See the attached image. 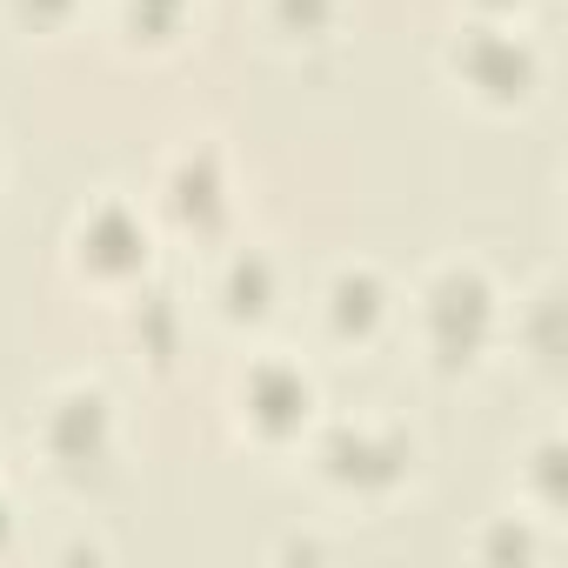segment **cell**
<instances>
[{
	"label": "cell",
	"mask_w": 568,
	"mask_h": 568,
	"mask_svg": "<svg viewBox=\"0 0 568 568\" xmlns=\"http://www.w3.org/2000/svg\"><path fill=\"white\" fill-rule=\"evenodd\" d=\"M134 342L148 348L154 368H168V355H174V308H168L161 295H148V302L134 308Z\"/></svg>",
	"instance_id": "10"
},
{
	"label": "cell",
	"mask_w": 568,
	"mask_h": 568,
	"mask_svg": "<svg viewBox=\"0 0 568 568\" xmlns=\"http://www.w3.org/2000/svg\"><path fill=\"white\" fill-rule=\"evenodd\" d=\"M481 8H495V14H501V8H515V0H481Z\"/></svg>",
	"instance_id": "16"
},
{
	"label": "cell",
	"mask_w": 568,
	"mask_h": 568,
	"mask_svg": "<svg viewBox=\"0 0 568 568\" xmlns=\"http://www.w3.org/2000/svg\"><path fill=\"white\" fill-rule=\"evenodd\" d=\"M74 261L94 281H134L148 267V227H141V214L121 207V201H101L81 221V234H74Z\"/></svg>",
	"instance_id": "6"
},
{
	"label": "cell",
	"mask_w": 568,
	"mask_h": 568,
	"mask_svg": "<svg viewBox=\"0 0 568 568\" xmlns=\"http://www.w3.org/2000/svg\"><path fill=\"white\" fill-rule=\"evenodd\" d=\"M335 21V0H274V28L295 41H322Z\"/></svg>",
	"instance_id": "12"
},
{
	"label": "cell",
	"mask_w": 568,
	"mask_h": 568,
	"mask_svg": "<svg viewBox=\"0 0 568 568\" xmlns=\"http://www.w3.org/2000/svg\"><path fill=\"white\" fill-rule=\"evenodd\" d=\"M241 415L261 442H288L315 422V382L288 362H261L247 382H241Z\"/></svg>",
	"instance_id": "4"
},
{
	"label": "cell",
	"mask_w": 568,
	"mask_h": 568,
	"mask_svg": "<svg viewBox=\"0 0 568 568\" xmlns=\"http://www.w3.org/2000/svg\"><path fill=\"white\" fill-rule=\"evenodd\" d=\"M74 8H81V0H14V14H21L28 28H61Z\"/></svg>",
	"instance_id": "13"
},
{
	"label": "cell",
	"mask_w": 568,
	"mask_h": 568,
	"mask_svg": "<svg viewBox=\"0 0 568 568\" xmlns=\"http://www.w3.org/2000/svg\"><path fill=\"white\" fill-rule=\"evenodd\" d=\"M14 541V515H8V501H0V548Z\"/></svg>",
	"instance_id": "15"
},
{
	"label": "cell",
	"mask_w": 568,
	"mask_h": 568,
	"mask_svg": "<svg viewBox=\"0 0 568 568\" xmlns=\"http://www.w3.org/2000/svg\"><path fill=\"white\" fill-rule=\"evenodd\" d=\"M48 455L68 475H94L114 455V408H108L101 388H74V395L54 402V415H48Z\"/></svg>",
	"instance_id": "5"
},
{
	"label": "cell",
	"mask_w": 568,
	"mask_h": 568,
	"mask_svg": "<svg viewBox=\"0 0 568 568\" xmlns=\"http://www.w3.org/2000/svg\"><path fill=\"white\" fill-rule=\"evenodd\" d=\"M422 322H428V348L442 368H475L481 348L495 342V288L475 267H442L428 281Z\"/></svg>",
	"instance_id": "1"
},
{
	"label": "cell",
	"mask_w": 568,
	"mask_h": 568,
	"mask_svg": "<svg viewBox=\"0 0 568 568\" xmlns=\"http://www.w3.org/2000/svg\"><path fill=\"white\" fill-rule=\"evenodd\" d=\"M382 322H388V288H382V281L368 267L335 274V288H328V328L342 342H368Z\"/></svg>",
	"instance_id": "8"
},
{
	"label": "cell",
	"mask_w": 568,
	"mask_h": 568,
	"mask_svg": "<svg viewBox=\"0 0 568 568\" xmlns=\"http://www.w3.org/2000/svg\"><path fill=\"white\" fill-rule=\"evenodd\" d=\"M187 0H128V34L134 41H174Z\"/></svg>",
	"instance_id": "11"
},
{
	"label": "cell",
	"mask_w": 568,
	"mask_h": 568,
	"mask_svg": "<svg viewBox=\"0 0 568 568\" xmlns=\"http://www.w3.org/2000/svg\"><path fill=\"white\" fill-rule=\"evenodd\" d=\"M221 302H227V322H261L274 308V267H267V254H234L227 261Z\"/></svg>",
	"instance_id": "9"
},
{
	"label": "cell",
	"mask_w": 568,
	"mask_h": 568,
	"mask_svg": "<svg viewBox=\"0 0 568 568\" xmlns=\"http://www.w3.org/2000/svg\"><path fill=\"white\" fill-rule=\"evenodd\" d=\"M408 462H415V448L395 428H335L322 442V475L348 495H388L408 475Z\"/></svg>",
	"instance_id": "2"
},
{
	"label": "cell",
	"mask_w": 568,
	"mask_h": 568,
	"mask_svg": "<svg viewBox=\"0 0 568 568\" xmlns=\"http://www.w3.org/2000/svg\"><path fill=\"white\" fill-rule=\"evenodd\" d=\"M455 74H462L481 101L515 108V101H528V88H535V54H528L515 34H501V28H468L462 48H455Z\"/></svg>",
	"instance_id": "3"
},
{
	"label": "cell",
	"mask_w": 568,
	"mask_h": 568,
	"mask_svg": "<svg viewBox=\"0 0 568 568\" xmlns=\"http://www.w3.org/2000/svg\"><path fill=\"white\" fill-rule=\"evenodd\" d=\"M488 555H515V561H528V535H521V528H501V535L488 541Z\"/></svg>",
	"instance_id": "14"
},
{
	"label": "cell",
	"mask_w": 568,
	"mask_h": 568,
	"mask_svg": "<svg viewBox=\"0 0 568 568\" xmlns=\"http://www.w3.org/2000/svg\"><path fill=\"white\" fill-rule=\"evenodd\" d=\"M168 214H174L181 227H194V234L221 227V214H227V181H221L214 154H187V161L168 174Z\"/></svg>",
	"instance_id": "7"
}]
</instances>
